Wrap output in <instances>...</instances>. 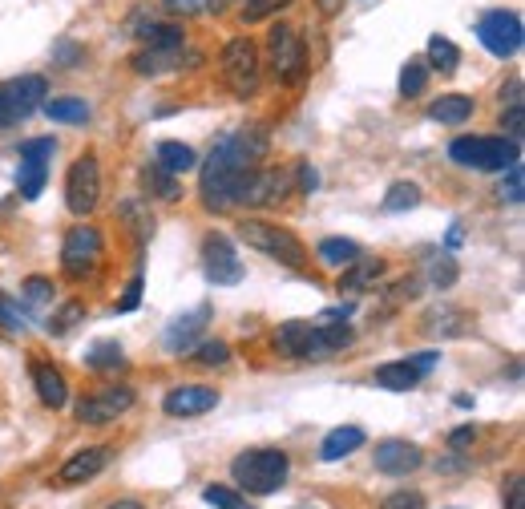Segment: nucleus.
<instances>
[{"instance_id":"f257e3e1","label":"nucleus","mask_w":525,"mask_h":509,"mask_svg":"<svg viewBox=\"0 0 525 509\" xmlns=\"http://www.w3.org/2000/svg\"><path fill=\"white\" fill-rule=\"evenodd\" d=\"M271 150V138L263 126H247V130H235L227 134L210 158L202 162V174H198V194H202V207L206 211H227L239 202V186L243 178L267 158Z\"/></svg>"},{"instance_id":"f03ea898","label":"nucleus","mask_w":525,"mask_h":509,"mask_svg":"<svg viewBox=\"0 0 525 509\" xmlns=\"http://www.w3.org/2000/svg\"><path fill=\"white\" fill-rule=\"evenodd\" d=\"M287 473H291V461H287L283 449H247L231 461L235 485L247 489V493H259V497L275 493L287 481Z\"/></svg>"},{"instance_id":"7ed1b4c3","label":"nucleus","mask_w":525,"mask_h":509,"mask_svg":"<svg viewBox=\"0 0 525 509\" xmlns=\"http://www.w3.org/2000/svg\"><path fill=\"white\" fill-rule=\"evenodd\" d=\"M449 158H453L457 166L493 174V170H509L513 162H521V150H517V142H509V138H457V142L449 146Z\"/></svg>"},{"instance_id":"20e7f679","label":"nucleus","mask_w":525,"mask_h":509,"mask_svg":"<svg viewBox=\"0 0 525 509\" xmlns=\"http://www.w3.org/2000/svg\"><path fill=\"white\" fill-rule=\"evenodd\" d=\"M239 239H243L251 251H263V255H271L275 263H287V267H303V263H307V251H303V243H299L291 231L275 227V223L247 219V223H239Z\"/></svg>"},{"instance_id":"39448f33","label":"nucleus","mask_w":525,"mask_h":509,"mask_svg":"<svg viewBox=\"0 0 525 509\" xmlns=\"http://www.w3.org/2000/svg\"><path fill=\"white\" fill-rule=\"evenodd\" d=\"M267 65H271L275 81H283V85H299L307 77V49L291 25H275L267 33Z\"/></svg>"},{"instance_id":"423d86ee","label":"nucleus","mask_w":525,"mask_h":509,"mask_svg":"<svg viewBox=\"0 0 525 509\" xmlns=\"http://www.w3.org/2000/svg\"><path fill=\"white\" fill-rule=\"evenodd\" d=\"M223 81L227 89L247 101L259 93V49L251 37H231L227 49H223Z\"/></svg>"},{"instance_id":"0eeeda50","label":"nucleus","mask_w":525,"mask_h":509,"mask_svg":"<svg viewBox=\"0 0 525 509\" xmlns=\"http://www.w3.org/2000/svg\"><path fill=\"white\" fill-rule=\"evenodd\" d=\"M477 37H481V45L493 53V57H513L517 49H521V41H525V25H521V17L517 13H509V9H489L481 21H477Z\"/></svg>"},{"instance_id":"6e6552de","label":"nucleus","mask_w":525,"mask_h":509,"mask_svg":"<svg viewBox=\"0 0 525 509\" xmlns=\"http://www.w3.org/2000/svg\"><path fill=\"white\" fill-rule=\"evenodd\" d=\"M97 202H101V170H97L93 154H81L69 166V178H65V207L73 215H89Z\"/></svg>"},{"instance_id":"1a4fd4ad","label":"nucleus","mask_w":525,"mask_h":509,"mask_svg":"<svg viewBox=\"0 0 525 509\" xmlns=\"http://www.w3.org/2000/svg\"><path fill=\"white\" fill-rule=\"evenodd\" d=\"M291 194V166H267V170H251L239 186V202L243 207H275Z\"/></svg>"},{"instance_id":"9d476101","label":"nucleus","mask_w":525,"mask_h":509,"mask_svg":"<svg viewBox=\"0 0 525 509\" xmlns=\"http://www.w3.org/2000/svg\"><path fill=\"white\" fill-rule=\"evenodd\" d=\"M53 154H57V142H53V138H29V142H21V170H17L21 198H37V194L45 190Z\"/></svg>"},{"instance_id":"9b49d317","label":"nucleus","mask_w":525,"mask_h":509,"mask_svg":"<svg viewBox=\"0 0 525 509\" xmlns=\"http://www.w3.org/2000/svg\"><path fill=\"white\" fill-rule=\"evenodd\" d=\"M101 263V231L81 223L65 235V247H61V267L69 279H85L93 267Z\"/></svg>"},{"instance_id":"f8f14e48","label":"nucleus","mask_w":525,"mask_h":509,"mask_svg":"<svg viewBox=\"0 0 525 509\" xmlns=\"http://www.w3.org/2000/svg\"><path fill=\"white\" fill-rule=\"evenodd\" d=\"M130 409H134V388L118 384V388H101V392L77 400L73 413H77L81 425H110V421H118V417L130 413Z\"/></svg>"},{"instance_id":"ddd939ff","label":"nucleus","mask_w":525,"mask_h":509,"mask_svg":"<svg viewBox=\"0 0 525 509\" xmlns=\"http://www.w3.org/2000/svg\"><path fill=\"white\" fill-rule=\"evenodd\" d=\"M202 263H206V279L215 287H235L243 279V263H239V251L227 235H210L202 243Z\"/></svg>"},{"instance_id":"4468645a","label":"nucleus","mask_w":525,"mask_h":509,"mask_svg":"<svg viewBox=\"0 0 525 509\" xmlns=\"http://www.w3.org/2000/svg\"><path fill=\"white\" fill-rule=\"evenodd\" d=\"M275 348L283 352V356H291V360H324V356H332L328 348H324V340H320V332H315V324H307V320H287L279 332H275Z\"/></svg>"},{"instance_id":"2eb2a0df","label":"nucleus","mask_w":525,"mask_h":509,"mask_svg":"<svg viewBox=\"0 0 525 509\" xmlns=\"http://www.w3.org/2000/svg\"><path fill=\"white\" fill-rule=\"evenodd\" d=\"M162 409H166V417H202L210 409H219V392L206 384H178L166 392Z\"/></svg>"},{"instance_id":"dca6fc26","label":"nucleus","mask_w":525,"mask_h":509,"mask_svg":"<svg viewBox=\"0 0 525 509\" xmlns=\"http://www.w3.org/2000/svg\"><path fill=\"white\" fill-rule=\"evenodd\" d=\"M372 461L388 477H408V473H416L420 465H425V453H420V445H412V441H380Z\"/></svg>"},{"instance_id":"f3484780","label":"nucleus","mask_w":525,"mask_h":509,"mask_svg":"<svg viewBox=\"0 0 525 509\" xmlns=\"http://www.w3.org/2000/svg\"><path fill=\"white\" fill-rule=\"evenodd\" d=\"M0 89H5V97H9V106H13L17 122L33 118V114L45 106V97H49V85H45V77H37V73H29V77H17V81L0 85Z\"/></svg>"},{"instance_id":"a211bd4d","label":"nucleus","mask_w":525,"mask_h":509,"mask_svg":"<svg viewBox=\"0 0 525 509\" xmlns=\"http://www.w3.org/2000/svg\"><path fill=\"white\" fill-rule=\"evenodd\" d=\"M110 457H114V449H105V445L81 449V453H73V457L61 465L57 481H61V485H85V481H93L105 465H110Z\"/></svg>"},{"instance_id":"6ab92c4d","label":"nucleus","mask_w":525,"mask_h":509,"mask_svg":"<svg viewBox=\"0 0 525 509\" xmlns=\"http://www.w3.org/2000/svg\"><path fill=\"white\" fill-rule=\"evenodd\" d=\"M206 320H210V303H202V308H198V312H190V316H178V320H170V328H166V336H162L166 352H174V356L190 352V348L198 344V336H202Z\"/></svg>"},{"instance_id":"aec40b11","label":"nucleus","mask_w":525,"mask_h":509,"mask_svg":"<svg viewBox=\"0 0 525 509\" xmlns=\"http://www.w3.org/2000/svg\"><path fill=\"white\" fill-rule=\"evenodd\" d=\"M348 312L352 308H328L320 320H315V332H320V340H324L328 352H340V348L356 344V328L348 324Z\"/></svg>"},{"instance_id":"412c9836","label":"nucleus","mask_w":525,"mask_h":509,"mask_svg":"<svg viewBox=\"0 0 525 509\" xmlns=\"http://www.w3.org/2000/svg\"><path fill=\"white\" fill-rule=\"evenodd\" d=\"M33 388H37V396H41L45 409H65V404H69V384H65V376H61L53 364H45V360L33 364Z\"/></svg>"},{"instance_id":"4be33fe9","label":"nucleus","mask_w":525,"mask_h":509,"mask_svg":"<svg viewBox=\"0 0 525 509\" xmlns=\"http://www.w3.org/2000/svg\"><path fill=\"white\" fill-rule=\"evenodd\" d=\"M384 279V263L380 259H352L348 271L340 275V295H364Z\"/></svg>"},{"instance_id":"5701e85b","label":"nucleus","mask_w":525,"mask_h":509,"mask_svg":"<svg viewBox=\"0 0 525 509\" xmlns=\"http://www.w3.org/2000/svg\"><path fill=\"white\" fill-rule=\"evenodd\" d=\"M420 328H425L429 336L453 340V336L473 332V316H469V312H461V308H437V312H429L425 320H420Z\"/></svg>"},{"instance_id":"b1692460","label":"nucleus","mask_w":525,"mask_h":509,"mask_svg":"<svg viewBox=\"0 0 525 509\" xmlns=\"http://www.w3.org/2000/svg\"><path fill=\"white\" fill-rule=\"evenodd\" d=\"M429 118L441 122V126H461V122L473 118V97H465V93H445V97H437L433 106H429Z\"/></svg>"},{"instance_id":"393cba45","label":"nucleus","mask_w":525,"mask_h":509,"mask_svg":"<svg viewBox=\"0 0 525 509\" xmlns=\"http://www.w3.org/2000/svg\"><path fill=\"white\" fill-rule=\"evenodd\" d=\"M142 186H146L150 198H162V202H178V198H182V182H178V174L162 170L158 162H154V166H142Z\"/></svg>"},{"instance_id":"a878e982","label":"nucleus","mask_w":525,"mask_h":509,"mask_svg":"<svg viewBox=\"0 0 525 509\" xmlns=\"http://www.w3.org/2000/svg\"><path fill=\"white\" fill-rule=\"evenodd\" d=\"M45 118H53V122H65V126H81V122H89V101L85 97H45Z\"/></svg>"},{"instance_id":"bb28decb","label":"nucleus","mask_w":525,"mask_h":509,"mask_svg":"<svg viewBox=\"0 0 525 509\" xmlns=\"http://www.w3.org/2000/svg\"><path fill=\"white\" fill-rule=\"evenodd\" d=\"M376 384H380L384 392H408V388L420 384V372H416L408 360H392V364H380V368H376Z\"/></svg>"},{"instance_id":"cd10ccee","label":"nucleus","mask_w":525,"mask_h":509,"mask_svg":"<svg viewBox=\"0 0 525 509\" xmlns=\"http://www.w3.org/2000/svg\"><path fill=\"white\" fill-rule=\"evenodd\" d=\"M360 445H364V429H356V425H344V429H332V433L324 437V445H320V457H324V461H340V457L356 453Z\"/></svg>"},{"instance_id":"c85d7f7f","label":"nucleus","mask_w":525,"mask_h":509,"mask_svg":"<svg viewBox=\"0 0 525 509\" xmlns=\"http://www.w3.org/2000/svg\"><path fill=\"white\" fill-rule=\"evenodd\" d=\"M182 65V49H142L134 53V69L142 77H158V73H170Z\"/></svg>"},{"instance_id":"c756f323","label":"nucleus","mask_w":525,"mask_h":509,"mask_svg":"<svg viewBox=\"0 0 525 509\" xmlns=\"http://www.w3.org/2000/svg\"><path fill=\"white\" fill-rule=\"evenodd\" d=\"M85 364H89L93 372H118V368H126V352H122L118 340H97V344L85 352Z\"/></svg>"},{"instance_id":"7c9ffc66","label":"nucleus","mask_w":525,"mask_h":509,"mask_svg":"<svg viewBox=\"0 0 525 509\" xmlns=\"http://www.w3.org/2000/svg\"><path fill=\"white\" fill-rule=\"evenodd\" d=\"M154 162H158L162 170H170V174H186V170H194V150L182 146V142H158Z\"/></svg>"},{"instance_id":"2f4dec72","label":"nucleus","mask_w":525,"mask_h":509,"mask_svg":"<svg viewBox=\"0 0 525 509\" xmlns=\"http://www.w3.org/2000/svg\"><path fill=\"white\" fill-rule=\"evenodd\" d=\"M118 215L130 223V231L138 235V243H146L154 235V215H150V207H146L142 198H126L122 207H118Z\"/></svg>"},{"instance_id":"473e14b6","label":"nucleus","mask_w":525,"mask_h":509,"mask_svg":"<svg viewBox=\"0 0 525 509\" xmlns=\"http://www.w3.org/2000/svg\"><path fill=\"white\" fill-rule=\"evenodd\" d=\"M138 37L146 41V49H182V29H178V25H158V21H150V25L138 29Z\"/></svg>"},{"instance_id":"72a5a7b5","label":"nucleus","mask_w":525,"mask_h":509,"mask_svg":"<svg viewBox=\"0 0 525 509\" xmlns=\"http://www.w3.org/2000/svg\"><path fill=\"white\" fill-rule=\"evenodd\" d=\"M315 251H320V259H324L328 267H348L352 259H360V247H356L352 239H324Z\"/></svg>"},{"instance_id":"f704fd0d","label":"nucleus","mask_w":525,"mask_h":509,"mask_svg":"<svg viewBox=\"0 0 525 509\" xmlns=\"http://www.w3.org/2000/svg\"><path fill=\"white\" fill-rule=\"evenodd\" d=\"M416 202H420V186L416 182H392L388 194H384V211L400 215V211H412Z\"/></svg>"},{"instance_id":"c9c22d12","label":"nucleus","mask_w":525,"mask_h":509,"mask_svg":"<svg viewBox=\"0 0 525 509\" xmlns=\"http://www.w3.org/2000/svg\"><path fill=\"white\" fill-rule=\"evenodd\" d=\"M429 61H433V69H441V73H457L461 49H457L449 37H429Z\"/></svg>"},{"instance_id":"e433bc0d","label":"nucleus","mask_w":525,"mask_h":509,"mask_svg":"<svg viewBox=\"0 0 525 509\" xmlns=\"http://www.w3.org/2000/svg\"><path fill=\"white\" fill-rule=\"evenodd\" d=\"M425 85H429V65L425 61H408L400 69V93L404 97H420V93H425Z\"/></svg>"},{"instance_id":"4c0bfd02","label":"nucleus","mask_w":525,"mask_h":509,"mask_svg":"<svg viewBox=\"0 0 525 509\" xmlns=\"http://www.w3.org/2000/svg\"><path fill=\"white\" fill-rule=\"evenodd\" d=\"M239 5H243V21L259 25V21L275 17V13H283L287 5H295V0H239Z\"/></svg>"},{"instance_id":"58836bf2","label":"nucleus","mask_w":525,"mask_h":509,"mask_svg":"<svg viewBox=\"0 0 525 509\" xmlns=\"http://www.w3.org/2000/svg\"><path fill=\"white\" fill-rule=\"evenodd\" d=\"M416 291H420V283H416V279H400V283H396V287L388 291L384 308H376V312H372V320H384V316H392V312L400 308V303H404V299H412Z\"/></svg>"},{"instance_id":"ea45409f","label":"nucleus","mask_w":525,"mask_h":509,"mask_svg":"<svg viewBox=\"0 0 525 509\" xmlns=\"http://www.w3.org/2000/svg\"><path fill=\"white\" fill-rule=\"evenodd\" d=\"M227 360H231V348L223 340H206L194 348V364H202V368H223Z\"/></svg>"},{"instance_id":"a19ab883","label":"nucleus","mask_w":525,"mask_h":509,"mask_svg":"<svg viewBox=\"0 0 525 509\" xmlns=\"http://www.w3.org/2000/svg\"><path fill=\"white\" fill-rule=\"evenodd\" d=\"M525 198V170H521V162H513L509 170H505V182H501V202H517Z\"/></svg>"},{"instance_id":"79ce46f5","label":"nucleus","mask_w":525,"mask_h":509,"mask_svg":"<svg viewBox=\"0 0 525 509\" xmlns=\"http://www.w3.org/2000/svg\"><path fill=\"white\" fill-rule=\"evenodd\" d=\"M202 501L215 505V509H243V497H239L235 489H227V485H206V489H202Z\"/></svg>"},{"instance_id":"37998d69","label":"nucleus","mask_w":525,"mask_h":509,"mask_svg":"<svg viewBox=\"0 0 525 509\" xmlns=\"http://www.w3.org/2000/svg\"><path fill=\"white\" fill-rule=\"evenodd\" d=\"M81 316H85L81 303H65L61 312H53V316H49V332H53V336H65L73 324H81Z\"/></svg>"},{"instance_id":"c03bdc74","label":"nucleus","mask_w":525,"mask_h":509,"mask_svg":"<svg viewBox=\"0 0 525 509\" xmlns=\"http://www.w3.org/2000/svg\"><path fill=\"white\" fill-rule=\"evenodd\" d=\"M501 130L509 134V142H521V134H525V101L501 110Z\"/></svg>"},{"instance_id":"a18cd8bd","label":"nucleus","mask_w":525,"mask_h":509,"mask_svg":"<svg viewBox=\"0 0 525 509\" xmlns=\"http://www.w3.org/2000/svg\"><path fill=\"white\" fill-rule=\"evenodd\" d=\"M501 501H505V509H525V477H521V473H509V477H505Z\"/></svg>"},{"instance_id":"49530a36","label":"nucleus","mask_w":525,"mask_h":509,"mask_svg":"<svg viewBox=\"0 0 525 509\" xmlns=\"http://www.w3.org/2000/svg\"><path fill=\"white\" fill-rule=\"evenodd\" d=\"M81 57H85V49H81V45H73L69 37L53 45V65H57V69H73V65H81Z\"/></svg>"},{"instance_id":"de8ad7c7","label":"nucleus","mask_w":525,"mask_h":509,"mask_svg":"<svg viewBox=\"0 0 525 509\" xmlns=\"http://www.w3.org/2000/svg\"><path fill=\"white\" fill-rule=\"evenodd\" d=\"M21 295H25V303H49V299H53V279L33 275V279H25Z\"/></svg>"},{"instance_id":"09e8293b","label":"nucleus","mask_w":525,"mask_h":509,"mask_svg":"<svg viewBox=\"0 0 525 509\" xmlns=\"http://www.w3.org/2000/svg\"><path fill=\"white\" fill-rule=\"evenodd\" d=\"M380 509H425V497H420L416 489H396V493L384 497Z\"/></svg>"},{"instance_id":"8fccbe9b","label":"nucleus","mask_w":525,"mask_h":509,"mask_svg":"<svg viewBox=\"0 0 525 509\" xmlns=\"http://www.w3.org/2000/svg\"><path fill=\"white\" fill-rule=\"evenodd\" d=\"M0 328H5V332H13V336H21L25 328H29V320L13 308V303L9 299H0Z\"/></svg>"},{"instance_id":"3c124183","label":"nucleus","mask_w":525,"mask_h":509,"mask_svg":"<svg viewBox=\"0 0 525 509\" xmlns=\"http://www.w3.org/2000/svg\"><path fill=\"white\" fill-rule=\"evenodd\" d=\"M429 279H433V287H453V283H457V263H453L449 255L437 259L433 271H429Z\"/></svg>"},{"instance_id":"603ef678","label":"nucleus","mask_w":525,"mask_h":509,"mask_svg":"<svg viewBox=\"0 0 525 509\" xmlns=\"http://www.w3.org/2000/svg\"><path fill=\"white\" fill-rule=\"evenodd\" d=\"M142 303V275H134L130 283H126V291H122V299H118V312H134Z\"/></svg>"},{"instance_id":"864d4df0","label":"nucleus","mask_w":525,"mask_h":509,"mask_svg":"<svg viewBox=\"0 0 525 509\" xmlns=\"http://www.w3.org/2000/svg\"><path fill=\"white\" fill-rule=\"evenodd\" d=\"M291 170L299 174V190H303V194H311L315 186H320V174H315V166H311V162H295Z\"/></svg>"},{"instance_id":"5fc2aeb1","label":"nucleus","mask_w":525,"mask_h":509,"mask_svg":"<svg viewBox=\"0 0 525 509\" xmlns=\"http://www.w3.org/2000/svg\"><path fill=\"white\" fill-rule=\"evenodd\" d=\"M162 5L178 17H194V13H206V0H162Z\"/></svg>"},{"instance_id":"6e6d98bb","label":"nucleus","mask_w":525,"mask_h":509,"mask_svg":"<svg viewBox=\"0 0 525 509\" xmlns=\"http://www.w3.org/2000/svg\"><path fill=\"white\" fill-rule=\"evenodd\" d=\"M404 360H408V364H412L420 376H425V372H433V364H437L441 356H437V352H416V356H404Z\"/></svg>"},{"instance_id":"4d7b16f0","label":"nucleus","mask_w":525,"mask_h":509,"mask_svg":"<svg viewBox=\"0 0 525 509\" xmlns=\"http://www.w3.org/2000/svg\"><path fill=\"white\" fill-rule=\"evenodd\" d=\"M5 126H17V114H13V106H9L5 89H0V130H5Z\"/></svg>"},{"instance_id":"13d9d810","label":"nucleus","mask_w":525,"mask_h":509,"mask_svg":"<svg viewBox=\"0 0 525 509\" xmlns=\"http://www.w3.org/2000/svg\"><path fill=\"white\" fill-rule=\"evenodd\" d=\"M473 437H477V433H473V425H465V429H453V433H449V445H453V449H465Z\"/></svg>"},{"instance_id":"bf43d9fd","label":"nucleus","mask_w":525,"mask_h":509,"mask_svg":"<svg viewBox=\"0 0 525 509\" xmlns=\"http://www.w3.org/2000/svg\"><path fill=\"white\" fill-rule=\"evenodd\" d=\"M315 9H320V17H340L344 13V0H315Z\"/></svg>"},{"instance_id":"052dcab7","label":"nucleus","mask_w":525,"mask_h":509,"mask_svg":"<svg viewBox=\"0 0 525 509\" xmlns=\"http://www.w3.org/2000/svg\"><path fill=\"white\" fill-rule=\"evenodd\" d=\"M227 5H239V0H206V9H210V13H223Z\"/></svg>"},{"instance_id":"680f3d73","label":"nucleus","mask_w":525,"mask_h":509,"mask_svg":"<svg viewBox=\"0 0 525 509\" xmlns=\"http://www.w3.org/2000/svg\"><path fill=\"white\" fill-rule=\"evenodd\" d=\"M461 231H465V227H461V223H453V231H449V247H457V243H461V239H465V235H461Z\"/></svg>"},{"instance_id":"e2e57ef3","label":"nucleus","mask_w":525,"mask_h":509,"mask_svg":"<svg viewBox=\"0 0 525 509\" xmlns=\"http://www.w3.org/2000/svg\"><path fill=\"white\" fill-rule=\"evenodd\" d=\"M110 509H142V501H114Z\"/></svg>"}]
</instances>
